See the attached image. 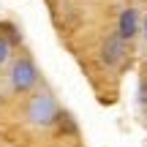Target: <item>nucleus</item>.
<instances>
[{
  "label": "nucleus",
  "mask_w": 147,
  "mask_h": 147,
  "mask_svg": "<svg viewBox=\"0 0 147 147\" xmlns=\"http://www.w3.org/2000/svg\"><path fill=\"white\" fill-rule=\"evenodd\" d=\"M38 82H41V74H38V68H36V63H33L30 55L14 57V63H11V68H8V84H11V90L19 93V95H30Z\"/></svg>",
  "instance_id": "obj_2"
},
{
  "label": "nucleus",
  "mask_w": 147,
  "mask_h": 147,
  "mask_svg": "<svg viewBox=\"0 0 147 147\" xmlns=\"http://www.w3.org/2000/svg\"><path fill=\"white\" fill-rule=\"evenodd\" d=\"M125 52H128V44L123 41V38H117V36H109L101 44L98 57H101V63H104L106 68H117V65L125 60Z\"/></svg>",
  "instance_id": "obj_4"
},
{
  "label": "nucleus",
  "mask_w": 147,
  "mask_h": 147,
  "mask_svg": "<svg viewBox=\"0 0 147 147\" xmlns=\"http://www.w3.org/2000/svg\"><path fill=\"white\" fill-rule=\"evenodd\" d=\"M0 36H3L5 41H11V47H16V44L22 41V36H19V27H16L14 22H0Z\"/></svg>",
  "instance_id": "obj_5"
},
{
  "label": "nucleus",
  "mask_w": 147,
  "mask_h": 147,
  "mask_svg": "<svg viewBox=\"0 0 147 147\" xmlns=\"http://www.w3.org/2000/svg\"><path fill=\"white\" fill-rule=\"evenodd\" d=\"M139 104L147 106V76L139 79Z\"/></svg>",
  "instance_id": "obj_7"
},
{
  "label": "nucleus",
  "mask_w": 147,
  "mask_h": 147,
  "mask_svg": "<svg viewBox=\"0 0 147 147\" xmlns=\"http://www.w3.org/2000/svg\"><path fill=\"white\" fill-rule=\"evenodd\" d=\"M11 52H14V47H11V41H5L3 36H0V65H5L11 60Z\"/></svg>",
  "instance_id": "obj_6"
},
{
  "label": "nucleus",
  "mask_w": 147,
  "mask_h": 147,
  "mask_svg": "<svg viewBox=\"0 0 147 147\" xmlns=\"http://www.w3.org/2000/svg\"><path fill=\"white\" fill-rule=\"evenodd\" d=\"M142 36H144V41H147V14H144V19H142Z\"/></svg>",
  "instance_id": "obj_8"
},
{
  "label": "nucleus",
  "mask_w": 147,
  "mask_h": 147,
  "mask_svg": "<svg viewBox=\"0 0 147 147\" xmlns=\"http://www.w3.org/2000/svg\"><path fill=\"white\" fill-rule=\"evenodd\" d=\"M25 117L33 128H49L63 117V112H60L57 98L49 90H33L25 104Z\"/></svg>",
  "instance_id": "obj_1"
},
{
  "label": "nucleus",
  "mask_w": 147,
  "mask_h": 147,
  "mask_svg": "<svg viewBox=\"0 0 147 147\" xmlns=\"http://www.w3.org/2000/svg\"><path fill=\"white\" fill-rule=\"evenodd\" d=\"M142 33V16H139V11L136 8H123L120 11V16H117V30H115V36L117 38H123V41H134V38Z\"/></svg>",
  "instance_id": "obj_3"
}]
</instances>
